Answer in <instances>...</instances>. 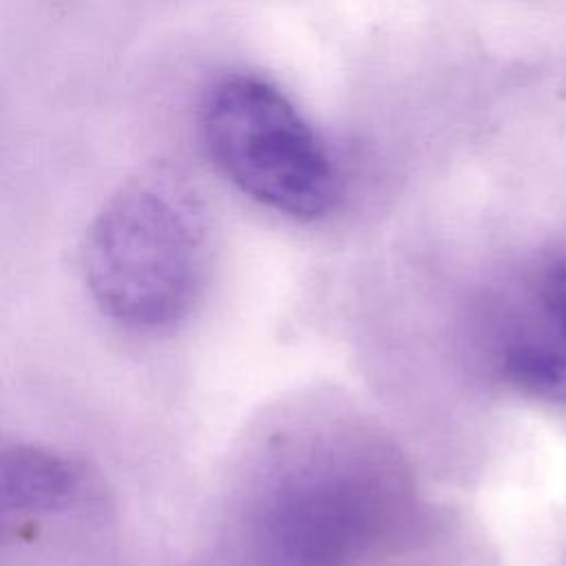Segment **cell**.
Masks as SVG:
<instances>
[{
	"mask_svg": "<svg viewBox=\"0 0 566 566\" xmlns=\"http://www.w3.org/2000/svg\"><path fill=\"white\" fill-rule=\"evenodd\" d=\"M7 517H11V513L4 509V504H2V500H0V524H2Z\"/></svg>",
	"mask_w": 566,
	"mask_h": 566,
	"instance_id": "4",
	"label": "cell"
},
{
	"mask_svg": "<svg viewBox=\"0 0 566 566\" xmlns=\"http://www.w3.org/2000/svg\"><path fill=\"white\" fill-rule=\"evenodd\" d=\"M208 230L195 192L146 168L111 192L86 226L80 268L104 316L142 334L181 323L208 276Z\"/></svg>",
	"mask_w": 566,
	"mask_h": 566,
	"instance_id": "1",
	"label": "cell"
},
{
	"mask_svg": "<svg viewBox=\"0 0 566 566\" xmlns=\"http://www.w3.org/2000/svg\"><path fill=\"white\" fill-rule=\"evenodd\" d=\"M491 360L513 389L566 405V252L533 263L497 310Z\"/></svg>",
	"mask_w": 566,
	"mask_h": 566,
	"instance_id": "3",
	"label": "cell"
},
{
	"mask_svg": "<svg viewBox=\"0 0 566 566\" xmlns=\"http://www.w3.org/2000/svg\"><path fill=\"white\" fill-rule=\"evenodd\" d=\"M201 137L223 177L270 210L310 221L338 199L340 177L325 142L268 80H219L201 104Z\"/></svg>",
	"mask_w": 566,
	"mask_h": 566,
	"instance_id": "2",
	"label": "cell"
}]
</instances>
